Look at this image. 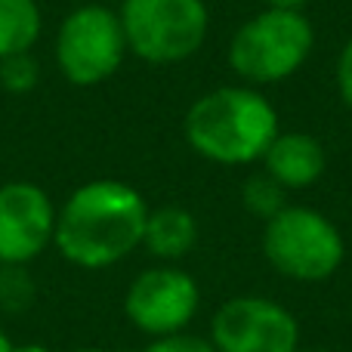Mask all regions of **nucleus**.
Returning a JSON list of instances; mask_svg holds the SVG:
<instances>
[{"label": "nucleus", "mask_w": 352, "mask_h": 352, "mask_svg": "<svg viewBox=\"0 0 352 352\" xmlns=\"http://www.w3.org/2000/svg\"><path fill=\"white\" fill-rule=\"evenodd\" d=\"M121 3H124V0H121Z\"/></svg>", "instance_id": "23"}, {"label": "nucleus", "mask_w": 352, "mask_h": 352, "mask_svg": "<svg viewBox=\"0 0 352 352\" xmlns=\"http://www.w3.org/2000/svg\"><path fill=\"white\" fill-rule=\"evenodd\" d=\"M41 84V65L31 53H16L0 59V87L12 96H25Z\"/></svg>", "instance_id": "15"}, {"label": "nucleus", "mask_w": 352, "mask_h": 352, "mask_svg": "<svg viewBox=\"0 0 352 352\" xmlns=\"http://www.w3.org/2000/svg\"><path fill=\"white\" fill-rule=\"evenodd\" d=\"M337 93H340L343 105L352 111V37L343 43L340 56H337Z\"/></svg>", "instance_id": "17"}, {"label": "nucleus", "mask_w": 352, "mask_h": 352, "mask_svg": "<svg viewBox=\"0 0 352 352\" xmlns=\"http://www.w3.org/2000/svg\"><path fill=\"white\" fill-rule=\"evenodd\" d=\"M148 204L130 182L90 179L56 207L53 248L78 269H109L142 248Z\"/></svg>", "instance_id": "1"}, {"label": "nucleus", "mask_w": 352, "mask_h": 352, "mask_svg": "<svg viewBox=\"0 0 352 352\" xmlns=\"http://www.w3.org/2000/svg\"><path fill=\"white\" fill-rule=\"evenodd\" d=\"M10 352H53V349L43 346V343H22V346H16V343H12Z\"/></svg>", "instance_id": "19"}, {"label": "nucleus", "mask_w": 352, "mask_h": 352, "mask_svg": "<svg viewBox=\"0 0 352 352\" xmlns=\"http://www.w3.org/2000/svg\"><path fill=\"white\" fill-rule=\"evenodd\" d=\"M142 352H217L213 343L207 337H195V334H170V337H155Z\"/></svg>", "instance_id": "16"}, {"label": "nucleus", "mask_w": 352, "mask_h": 352, "mask_svg": "<svg viewBox=\"0 0 352 352\" xmlns=\"http://www.w3.org/2000/svg\"><path fill=\"white\" fill-rule=\"evenodd\" d=\"M198 241V223L186 207H158V210H148L146 217V232H142V248L152 256L164 263L182 260L188 250Z\"/></svg>", "instance_id": "11"}, {"label": "nucleus", "mask_w": 352, "mask_h": 352, "mask_svg": "<svg viewBox=\"0 0 352 352\" xmlns=\"http://www.w3.org/2000/svg\"><path fill=\"white\" fill-rule=\"evenodd\" d=\"M263 167L287 192L309 188L322 179L328 155H324L322 142L309 133H278L263 155Z\"/></svg>", "instance_id": "10"}, {"label": "nucleus", "mask_w": 352, "mask_h": 352, "mask_svg": "<svg viewBox=\"0 0 352 352\" xmlns=\"http://www.w3.org/2000/svg\"><path fill=\"white\" fill-rule=\"evenodd\" d=\"M241 201L248 207V213H254L260 219H272L275 213L287 207V188H281L272 176L263 170L248 176V182L241 188Z\"/></svg>", "instance_id": "13"}, {"label": "nucleus", "mask_w": 352, "mask_h": 352, "mask_svg": "<svg viewBox=\"0 0 352 352\" xmlns=\"http://www.w3.org/2000/svg\"><path fill=\"white\" fill-rule=\"evenodd\" d=\"M56 65L74 87L105 84L127 56L121 16L102 3H84L62 19L56 31Z\"/></svg>", "instance_id": "6"}, {"label": "nucleus", "mask_w": 352, "mask_h": 352, "mask_svg": "<svg viewBox=\"0 0 352 352\" xmlns=\"http://www.w3.org/2000/svg\"><path fill=\"white\" fill-rule=\"evenodd\" d=\"M278 133V111L256 87H217L195 99L182 121L192 152L226 167L263 161Z\"/></svg>", "instance_id": "2"}, {"label": "nucleus", "mask_w": 352, "mask_h": 352, "mask_svg": "<svg viewBox=\"0 0 352 352\" xmlns=\"http://www.w3.org/2000/svg\"><path fill=\"white\" fill-rule=\"evenodd\" d=\"M201 291L198 281L170 263L152 266L130 281L124 294V316L146 337L182 334L198 316Z\"/></svg>", "instance_id": "7"}, {"label": "nucleus", "mask_w": 352, "mask_h": 352, "mask_svg": "<svg viewBox=\"0 0 352 352\" xmlns=\"http://www.w3.org/2000/svg\"><path fill=\"white\" fill-rule=\"evenodd\" d=\"M43 31V12L37 0H0V59L31 53Z\"/></svg>", "instance_id": "12"}, {"label": "nucleus", "mask_w": 352, "mask_h": 352, "mask_svg": "<svg viewBox=\"0 0 352 352\" xmlns=\"http://www.w3.org/2000/svg\"><path fill=\"white\" fill-rule=\"evenodd\" d=\"M118 16L127 37V53L148 65L192 59L210 31L204 0H124Z\"/></svg>", "instance_id": "4"}, {"label": "nucleus", "mask_w": 352, "mask_h": 352, "mask_svg": "<svg viewBox=\"0 0 352 352\" xmlns=\"http://www.w3.org/2000/svg\"><path fill=\"white\" fill-rule=\"evenodd\" d=\"M210 343L217 352H297L300 324L269 297H232L213 312Z\"/></svg>", "instance_id": "8"}, {"label": "nucleus", "mask_w": 352, "mask_h": 352, "mask_svg": "<svg viewBox=\"0 0 352 352\" xmlns=\"http://www.w3.org/2000/svg\"><path fill=\"white\" fill-rule=\"evenodd\" d=\"M12 349V343H10V337H6V331L0 328V352H10Z\"/></svg>", "instance_id": "20"}, {"label": "nucleus", "mask_w": 352, "mask_h": 352, "mask_svg": "<svg viewBox=\"0 0 352 352\" xmlns=\"http://www.w3.org/2000/svg\"><path fill=\"white\" fill-rule=\"evenodd\" d=\"M297 352H328V349H318V346H312V349H297Z\"/></svg>", "instance_id": "22"}, {"label": "nucleus", "mask_w": 352, "mask_h": 352, "mask_svg": "<svg viewBox=\"0 0 352 352\" xmlns=\"http://www.w3.org/2000/svg\"><path fill=\"white\" fill-rule=\"evenodd\" d=\"M316 31L303 12L263 10L235 31L229 43V65L254 87L287 80L306 65Z\"/></svg>", "instance_id": "3"}, {"label": "nucleus", "mask_w": 352, "mask_h": 352, "mask_svg": "<svg viewBox=\"0 0 352 352\" xmlns=\"http://www.w3.org/2000/svg\"><path fill=\"white\" fill-rule=\"evenodd\" d=\"M266 10H294V12H303V6L309 0H263Z\"/></svg>", "instance_id": "18"}, {"label": "nucleus", "mask_w": 352, "mask_h": 352, "mask_svg": "<svg viewBox=\"0 0 352 352\" xmlns=\"http://www.w3.org/2000/svg\"><path fill=\"white\" fill-rule=\"evenodd\" d=\"M56 204L37 182L0 186V266H28L53 244Z\"/></svg>", "instance_id": "9"}, {"label": "nucleus", "mask_w": 352, "mask_h": 352, "mask_svg": "<svg viewBox=\"0 0 352 352\" xmlns=\"http://www.w3.org/2000/svg\"><path fill=\"white\" fill-rule=\"evenodd\" d=\"M37 287L28 266H0V312H25L34 306Z\"/></svg>", "instance_id": "14"}, {"label": "nucleus", "mask_w": 352, "mask_h": 352, "mask_svg": "<svg viewBox=\"0 0 352 352\" xmlns=\"http://www.w3.org/2000/svg\"><path fill=\"white\" fill-rule=\"evenodd\" d=\"M263 254L269 266L294 281H324L346 256L343 235L324 213L287 204L263 229Z\"/></svg>", "instance_id": "5"}, {"label": "nucleus", "mask_w": 352, "mask_h": 352, "mask_svg": "<svg viewBox=\"0 0 352 352\" xmlns=\"http://www.w3.org/2000/svg\"><path fill=\"white\" fill-rule=\"evenodd\" d=\"M72 352H109V349H99V346H80V349H72Z\"/></svg>", "instance_id": "21"}]
</instances>
